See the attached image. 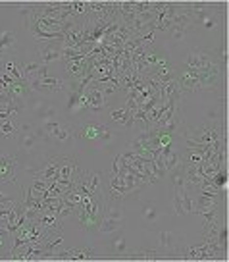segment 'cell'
Masks as SVG:
<instances>
[{
  "mask_svg": "<svg viewBox=\"0 0 229 262\" xmlns=\"http://www.w3.org/2000/svg\"><path fill=\"white\" fill-rule=\"evenodd\" d=\"M175 83L177 89L185 97L196 93H221L225 95V74L198 72L187 66H175Z\"/></svg>",
  "mask_w": 229,
  "mask_h": 262,
  "instance_id": "1",
  "label": "cell"
},
{
  "mask_svg": "<svg viewBox=\"0 0 229 262\" xmlns=\"http://www.w3.org/2000/svg\"><path fill=\"white\" fill-rule=\"evenodd\" d=\"M85 172L81 168L79 160L72 155H62L60 156V168H58L56 181L58 183H64V185H75L77 180L81 178V173Z\"/></svg>",
  "mask_w": 229,
  "mask_h": 262,
  "instance_id": "6",
  "label": "cell"
},
{
  "mask_svg": "<svg viewBox=\"0 0 229 262\" xmlns=\"http://www.w3.org/2000/svg\"><path fill=\"white\" fill-rule=\"evenodd\" d=\"M160 247L166 253H175L177 251V237L172 231H160Z\"/></svg>",
  "mask_w": 229,
  "mask_h": 262,
  "instance_id": "23",
  "label": "cell"
},
{
  "mask_svg": "<svg viewBox=\"0 0 229 262\" xmlns=\"http://www.w3.org/2000/svg\"><path fill=\"white\" fill-rule=\"evenodd\" d=\"M181 195H183V191H175V195H173V210H175L177 216H185V210H183V199H181Z\"/></svg>",
  "mask_w": 229,
  "mask_h": 262,
  "instance_id": "28",
  "label": "cell"
},
{
  "mask_svg": "<svg viewBox=\"0 0 229 262\" xmlns=\"http://www.w3.org/2000/svg\"><path fill=\"white\" fill-rule=\"evenodd\" d=\"M37 222H39V224H41V226L47 229V231L64 229V224H62V220H60V218H58L54 212H50V210H42V212L37 216Z\"/></svg>",
  "mask_w": 229,
  "mask_h": 262,
  "instance_id": "20",
  "label": "cell"
},
{
  "mask_svg": "<svg viewBox=\"0 0 229 262\" xmlns=\"http://www.w3.org/2000/svg\"><path fill=\"white\" fill-rule=\"evenodd\" d=\"M183 66L198 70V72H212V74H227V68L220 64V60L216 58L212 49H202L196 47L187 52V56L183 60Z\"/></svg>",
  "mask_w": 229,
  "mask_h": 262,
  "instance_id": "4",
  "label": "cell"
},
{
  "mask_svg": "<svg viewBox=\"0 0 229 262\" xmlns=\"http://www.w3.org/2000/svg\"><path fill=\"white\" fill-rule=\"evenodd\" d=\"M102 178H104V173L102 172H83L81 178H79L77 183H75V187L79 189L81 195L100 196V195H104Z\"/></svg>",
  "mask_w": 229,
  "mask_h": 262,
  "instance_id": "9",
  "label": "cell"
},
{
  "mask_svg": "<svg viewBox=\"0 0 229 262\" xmlns=\"http://www.w3.org/2000/svg\"><path fill=\"white\" fill-rule=\"evenodd\" d=\"M123 226V214L120 208V203L104 199V212H102V222H100V233H112Z\"/></svg>",
  "mask_w": 229,
  "mask_h": 262,
  "instance_id": "7",
  "label": "cell"
},
{
  "mask_svg": "<svg viewBox=\"0 0 229 262\" xmlns=\"http://www.w3.org/2000/svg\"><path fill=\"white\" fill-rule=\"evenodd\" d=\"M193 29L191 25H187V24H173L168 31L172 33V37H173V41H181L183 37H185V33H189Z\"/></svg>",
  "mask_w": 229,
  "mask_h": 262,
  "instance_id": "25",
  "label": "cell"
},
{
  "mask_svg": "<svg viewBox=\"0 0 229 262\" xmlns=\"http://www.w3.org/2000/svg\"><path fill=\"white\" fill-rule=\"evenodd\" d=\"M4 72H6V75H10L14 81L24 79V74H21V60H16V58L8 56L6 62H4Z\"/></svg>",
  "mask_w": 229,
  "mask_h": 262,
  "instance_id": "22",
  "label": "cell"
},
{
  "mask_svg": "<svg viewBox=\"0 0 229 262\" xmlns=\"http://www.w3.org/2000/svg\"><path fill=\"white\" fill-rule=\"evenodd\" d=\"M125 260H158V251L154 249H131L122 254Z\"/></svg>",
  "mask_w": 229,
  "mask_h": 262,
  "instance_id": "21",
  "label": "cell"
},
{
  "mask_svg": "<svg viewBox=\"0 0 229 262\" xmlns=\"http://www.w3.org/2000/svg\"><path fill=\"white\" fill-rule=\"evenodd\" d=\"M114 137L112 129L100 122H87L79 125V139L85 143H106Z\"/></svg>",
  "mask_w": 229,
  "mask_h": 262,
  "instance_id": "8",
  "label": "cell"
},
{
  "mask_svg": "<svg viewBox=\"0 0 229 262\" xmlns=\"http://www.w3.org/2000/svg\"><path fill=\"white\" fill-rule=\"evenodd\" d=\"M6 201H10V196H6L2 191H0V203H6Z\"/></svg>",
  "mask_w": 229,
  "mask_h": 262,
  "instance_id": "29",
  "label": "cell"
},
{
  "mask_svg": "<svg viewBox=\"0 0 229 262\" xmlns=\"http://www.w3.org/2000/svg\"><path fill=\"white\" fill-rule=\"evenodd\" d=\"M17 47V37L14 31L10 29H4L0 31V56L2 58H8Z\"/></svg>",
  "mask_w": 229,
  "mask_h": 262,
  "instance_id": "19",
  "label": "cell"
},
{
  "mask_svg": "<svg viewBox=\"0 0 229 262\" xmlns=\"http://www.w3.org/2000/svg\"><path fill=\"white\" fill-rule=\"evenodd\" d=\"M19 123H17V118H4L0 120V139L4 141H16L17 135H19Z\"/></svg>",
  "mask_w": 229,
  "mask_h": 262,
  "instance_id": "18",
  "label": "cell"
},
{
  "mask_svg": "<svg viewBox=\"0 0 229 262\" xmlns=\"http://www.w3.org/2000/svg\"><path fill=\"white\" fill-rule=\"evenodd\" d=\"M17 156L0 155V183H16L17 178Z\"/></svg>",
  "mask_w": 229,
  "mask_h": 262,
  "instance_id": "13",
  "label": "cell"
},
{
  "mask_svg": "<svg viewBox=\"0 0 229 262\" xmlns=\"http://www.w3.org/2000/svg\"><path fill=\"white\" fill-rule=\"evenodd\" d=\"M37 56H39V62L44 66L60 64L64 60V47H62V42L56 41L37 42Z\"/></svg>",
  "mask_w": 229,
  "mask_h": 262,
  "instance_id": "11",
  "label": "cell"
},
{
  "mask_svg": "<svg viewBox=\"0 0 229 262\" xmlns=\"http://www.w3.org/2000/svg\"><path fill=\"white\" fill-rule=\"evenodd\" d=\"M44 253H47V260L54 258L60 254L62 251V245H64V229H54V231H49V235L44 237Z\"/></svg>",
  "mask_w": 229,
  "mask_h": 262,
  "instance_id": "14",
  "label": "cell"
},
{
  "mask_svg": "<svg viewBox=\"0 0 229 262\" xmlns=\"http://www.w3.org/2000/svg\"><path fill=\"white\" fill-rule=\"evenodd\" d=\"M39 137H37V133L33 127L29 125H24V127H19V135H17V143H19V148L24 150V152H29L35 148V145L39 143Z\"/></svg>",
  "mask_w": 229,
  "mask_h": 262,
  "instance_id": "17",
  "label": "cell"
},
{
  "mask_svg": "<svg viewBox=\"0 0 229 262\" xmlns=\"http://www.w3.org/2000/svg\"><path fill=\"white\" fill-rule=\"evenodd\" d=\"M125 251H127V245H125V237H122V235H120V237H116L114 243H112V253L120 254V256H122Z\"/></svg>",
  "mask_w": 229,
  "mask_h": 262,
  "instance_id": "27",
  "label": "cell"
},
{
  "mask_svg": "<svg viewBox=\"0 0 229 262\" xmlns=\"http://www.w3.org/2000/svg\"><path fill=\"white\" fill-rule=\"evenodd\" d=\"M21 74H24L25 81H33V79L50 75V70H49V66L41 64L39 60H37V62H21Z\"/></svg>",
  "mask_w": 229,
  "mask_h": 262,
  "instance_id": "16",
  "label": "cell"
},
{
  "mask_svg": "<svg viewBox=\"0 0 229 262\" xmlns=\"http://www.w3.org/2000/svg\"><path fill=\"white\" fill-rule=\"evenodd\" d=\"M31 85V89L41 95V97H50V95H56V93H65V79H60L56 75H47V77H39V79H33L27 81Z\"/></svg>",
  "mask_w": 229,
  "mask_h": 262,
  "instance_id": "10",
  "label": "cell"
},
{
  "mask_svg": "<svg viewBox=\"0 0 229 262\" xmlns=\"http://www.w3.org/2000/svg\"><path fill=\"white\" fill-rule=\"evenodd\" d=\"M143 216L147 222H154L158 218V208H156L154 203H147L145 208H143Z\"/></svg>",
  "mask_w": 229,
  "mask_h": 262,
  "instance_id": "26",
  "label": "cell"
},
{
  "mask_svg": "<svg viewBox=\"0 0 229 262\" xmlns=\"http://www.w3.org/2000/svg\"><path fill=\"white\" fill-rule=\"evenodd\" d=\"M102 212H104V195H100V196L81 195V203L75 208V212L72 218L77 222V226H79L87 235H93V233H97L98 228H100Z\"/></svg>",
  "mask_w": 229,
  "mask_h": 262,
  "instance_id": "2",
  "label": "cell"
},
{
  "mask_svg": "<svg viewBox=\"0 0 229 262\" xmlns=\"http://www.w3.org/2000/svg\"><path fill=\"white\" fill-rule=\"evenodd\" d=\"M83 93H85V97H87V100H89L90 114H100V112H104V110L108 108V100H106V97L102 95V91H100L97 81L87 83L85 89H83Z\"/></svg>",
  "mask_w": 229,
  "mask_h": 262,
  "instance_id": "12",
  "label": "cell"
},
{
  "mask_svg": "<svg viewBox=\"0 0 229 262\" xmlns=\"http://www.w3.org/2000/svg\"><path fill=\"white\" fill-rule=\"evenodd\" d=\"M175 253L185 260H225L227 258V249L214 243L200 239L198 243H187L183 247H177Z\"/></svg>",
  "mask_w": 229,
  "mask_h": 262,
  "instance_id": "3",
  "label": "cell"
},
{
  "mask_svg": "<svg viewBox=\"0 0 229 262\" xmlns=\"http://www.w3.org/2000/svg\"><path fill=\"white\" fill-rule=\"evenodd\" d=\"M47 133V143L52 145H74L79 139V125L58 120H44L41 125Z\"/></svg>",
  "mask_w": 229,
  "mask_h": 262,
  "instance_id": "5",
  "label": "cell"
},
{
  "mask_svg": "<svg viewBox=\"0 0 229 262\" xmlns=\"http://www.w3.org/2000/svg\"><path fill=\"white\" fill-rule=\"evenodd\" d=\"M97 258V249L93 247H79V249H65L60 251L56 260H93Z\"/></svg>",
  "mask_w": 229,
  "mask_h": 262,
  "instance_id": "15",
  "label": "cell"
},
{
  "mask_svg": "<svg viewBox=\"0 0 229 262\" xmlns=\"http://www.w3.org/2000/svg\"><path fill=\"white\" fill-rule=\"evenodd\" d=\"M10 249H12V235L6 228H0V258L8 256Z\"/></svg>",
  "mask_w": 229,
  "mask_h": 262,
  "instance_id": "24",
  "label": "cell"
}]
</instances>
